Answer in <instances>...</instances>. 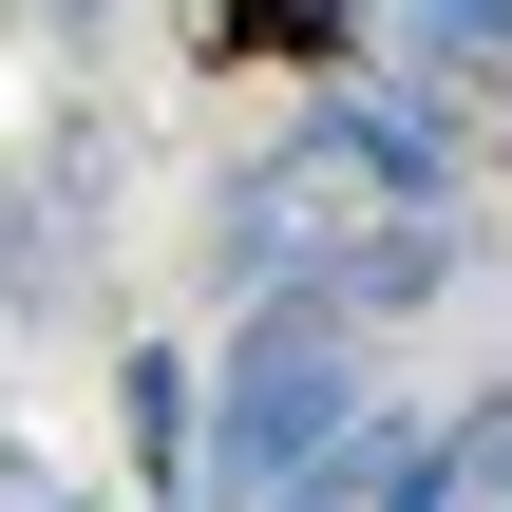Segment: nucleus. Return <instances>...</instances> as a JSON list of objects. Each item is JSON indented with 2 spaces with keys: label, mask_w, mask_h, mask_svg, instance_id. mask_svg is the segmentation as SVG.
<instances>
[{
  "label": "nucleus",
  "mask_w": 512,
  "mask_h": 512,
  "mask_svg": "<svg viewBox=\"0 0 512 512\" xmlns=\"http://www.w3.org/2000/svg\"><path fill=\"white\" fill-rule=\"evenodd\" d=\"M228 57H342V0H228Z\"/></svg>",
  "instance_id": "nucleus-1"
}]
</instances>
